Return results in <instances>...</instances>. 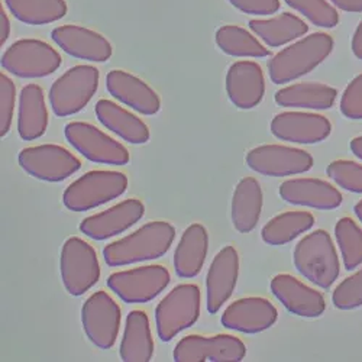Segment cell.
<instances>
[{
	"mask_svg": "<svg viewBox=\"0 0 362 362\" xmlns=\"http://www.w3.org/2000/svg\"><path fill=\"white\" fill-rule=\"evenodd\" d=\"M52 41L69 55L92 63H106L113 54L112 44L99 33L78 25L52 29Z\"/></svg>",
	"mask_w": 362,
	"mask_h": 362,
	"instance_id": "18",
	"label": "cell"
},
{
	"mask_svg": "<svg viewBox=\"0 0 362 362\" xmlns=\"http://www.w3.org/2000/svg\"><path fill=\"white\" fill-rule=\"evenodd\" d=\"M120 308L105 291L90 296L81 308L83 330L88 341L100 349H110L117 341L120 329Z\"/></svg>",
	"mask_w": 362,
	"mask_h": 362,
	"instance_id": "12",
	"label": "cell"
},
{
	"mask_svg": "<svg viewBox=\"0 0 362 362\" xmlns=\"http://www.w3.org/2000/svg\"><path fill=\"white\" fill-rule=\"evenodd\" d=\"M335 236L345 268H358L362 264V229L351 218H342L335 225Z\"/></svg>",
	"mask_w": 362,
	"mask_h": 362,
	"instance_id": "34",
	"label": "cell"
},
{
	"mask_svg": "<svg viewBox=\"0 0 362 362\" xmlns=\"http://www.w3.org/2000/svg\"><path fill=\"white\" fill-rule=\"evenodd\" d=\"M119 355L125 362H148L153 359L154 339L145 312L134 310L128 315Z\"/></svg>",
	"mask_w": 362,
	"mask_h": 362,
	"instance_id": "30",
	"label": "cell"
},
{
	"mask_svg": "<svg viewBox=\"0 0 362 362\" xmlns=\"http://www.w3.org/2000/svg\"><path fill=\"white\" fill-rule=\"evenodd\" d=\"M226 93L239 109L248 110L258 106L265 93L262 69L254 62L233 63L226 74Z\"/></svg>",
	"mask_w": 362,
	"mask_h": 362,
	"instance_id": "23",
	"label": "cell"
},
{
	"mask_svg": "<svg viewBox=\"0 0 362 362\" xmlns=\"http://www.w3.org/2000/svg\"><path fill=\"white\" fill-rule=\"evenodd\" d=\"M284 2L319 28L330 29L339 23L337 8L332 6L327 0H284Z\"/></svg>",
	"mask_w": 362,
	"mask_h": 362,
	"instance_id": "35",
	"label": "cell"
},
{
	"mask_svg": "<svg viewBox=\"0 0 362 362\" xmlns=\"http://www.w3.org/2000/svg\"><path fill=\"white\" fill-rule=\"evenodd\" d=\"M341 112L348 119H362V74L356 76L344 90L341 103Z\"/></svg>",
	"mask_w": 362,
	"mask_h": 362,
	"instance_id": "39",
	"label": "cell"
},
{
	"mask_svg": "<svg viewBox=\"0 0 362 362\" xmlns=\"http://www.w3.org/2000/svg\"><path fill=\"white\" fill-rule=\"evenodd\" d=\"M280 196L290 204L334 210L342 204L341 192L322 178H290L280 186Z\"/></svg>",
	"mask_w": 362,
	"mask_h": 362,
	"instance_id": "22",
	"label": "cell"
},
{
	"mask_svg": "<svg viewBox=\"0 0 362 362\" xmlns=\"http://www.w3.org/2000/svg\"><path fill=\"white\" fill-rule=\"evenodd\" d=\"M18 161L26 174L48 183L64 181L81 168L80 160L69 149L57 144L23 148Z\"/></svg>",
	"mask_w": 362,
	"mask_h": 362,
	"instance_id": "10",
	"label": "cell"
},
{
	"mask_svg": "<svg viewBox=\"0 0 362 362\" xmlns=\"http://www.w3.org/2000/svg\"><path fill=\"white\" fill-rule=\"evenodd\" d=\"M99 122L110 132L134 145L149 141V129L144 120L115 102L100 99L95 107Z\"/></svg>",
	"mask_w": 362,
	"mask_h": 362,
	"instance_id": "26",
	"label": "cell"
},
{
	"mask_svg": "<svg viewBox=\"0 0 362 362\" xmlns=\"http://www.w3.org/2000/svg\"><path fill=\"white\" fill-rule=\"evenodd\" d=\"M170 271L163 265H145L117 271L107 279V287L128 305L148 303L170 284Z\"/></svg>",
	"mask_w": 362,
	"mask_h": 362,
	"instance_id": "9",
	"label": "cell"
},
{
	"mask_svg": "<svg viewBox=\"0 0 362 362\" xmlns=\"http://www.w3.org/2000/svg\"><path fill=\"white\" fill-rule=\"evenodd\" d=\"M279 312L264 297H245L230 303L222 315L223 327L240 334L255 335L269 329L277 322Z\"/></svg>",
	"mask_w": 362,
	"mask_h": 362,
	"instance_id": "16",
	"label": "cell"
},
{
	"mask_svg": "<svg viewBox=\"0 0 362 362\" xmlns=\"http://www.w3.org/2000/svg\"><path fill=\"white\" fill-rule=\"evenodd\" d=\"M351 151L356 158L362 161V136H356L351 141Z\"/></svg>",
	"mask_w": 362,
	"mask_h": 362,
	"instance_id": "44",
	"label": "cell"
},
{
	"mask_svg": "<svg viewBox=\"0 0 362 362\" xmlns=\"http://www.w3.org/2000/svg\"><path fill=\"white\" fill-rule=\"evenodd\" d=\"M106 88L113 99L141 115L153 116L161 109V99L156 90L128 71L112 70L107 73Z\"/></svg>",
	"mask_w": 362,
	"mask_h": 362,
	"instance_id": "20",
	"label": "cell"
},
{
	"mask_svg": "<svg viewBox=\"0 0 362 362\" xmlns=\"http://www.w3.org/2000/svg\"><path fill=\"white\" fill-rule=\"evenodd\" d=\"M273 135L281 141L312 145L329 138L332 132L330 120L317 113L284 112L274 116L269 127Z\"/></svg>",
	"mask_w": 362,
	"mask_h": 362,
	"instance_id": "15",
	"label": "cell"
},
{
	"mask_svg": "<svg viewBox=\"0 0 362 362\" xmlns=\"http://www.w3.org/2000/svg\"><path fill=\"white\" fill-rule=\"evenodd\" d=\"M202 293L196 284L175 286L156 309L157 335L163 342L173 341L180 332L192 327L200 316Z\"/></svg>",
	"mask_w": 362,
	"mask_h": 362,
	"instance_id": "5",
	"label": "cell"
},
{
	"mask_svg": "<svg viewBox=\"0 0 362 362\" xmlns=\"http://www.w3.org/2000/svg\"><path fill=\"white\" fill-rule=\"evenodd\" d=\"M326 173L339 187L352 193H362V164L348 160H337L327 165Z\"/></svg>",
	"mask_w": 362,
	"mask_h": 362,
	"instance_id": "36",
	"label": "cell"
},
{
	"mask_svg": "<svg viewBox=\"0 0 362 362\" xmlns=\"http://www.w3.org/2000/svg\"><path fill=\"white\" fill-rule=\"evenodd\" d=\"M127 189L128 177L124 173L93 170L66 189L63 203L71 212H87L122 196Z\"/></svg>",
	"mask_w": 362,
	"mask_h": 362,
	"instance_id": "4",
	"label": "cell"
},
{
	"mask_svg": "<svg viewBox=\"0 0 362 362\" xmlns=\"http://www.w3.org/2000/svg\"><path fill=\"white\" fill-rule=\"evenodd\" d=\"M315 216L305 210H291L274 216L261 230V238L268 245H286L300 235L310 230Z\"/></svg>",
	"mask_w": 362,
	"mask_h": 362,
	"instance_id": "31",
	"label": "cell"
},
{
	"mask_svg": "<svg viewBox=\"0 0 362 362\" xmlns=\"http://www.w3.org/2000/svg\"><path fill=\"white\" fill-rule=\"evenodd\" d=\"M67 142L92 163L107 165H127L129 151L119 141L110 138L92 124L70 122L64 128Z\"/></svg>",
	"mask_w": 362,
	"mask_h": 362,
	"instance_id": "11",
	"label": "cell"
},
{
	"mask_svg": "<svg viewBox=\"0 0 362 362\" xmlns=\"http://www.w3.org/2000/svg\"><path fill=\"white\" fill-rule=\"evenodd\" d=\"M209 251V233L200 223L190 225L174 252V269L180 279H194L200 274Z\"/></svg>",
	"mask_w": 362,
	"mask_h": 362,
	"instance_id": "24",
	"label": "cell"
},
{
	"mask_svg": "<svg viewBox=\"0 0 362 362\" xmlns=\"http://www.w3.org/2000/svg\"><path fill=\"white\" fill-rule=\"evenodd\" d=\"M245 160L252 171L269 177H288L306 173L312 170L315 163L308 151L277 144L252 148Z\"/></svg>",
	"mask_w": 362,
	"mask_h": 362,
	"instance_id": "13",
	"label": "cell"
},
{
	"mask_svg": "<svg viewBox=\"0 0 362 362\" xmlns=\"http://www.w3.org/2000/svg\"><path fill=\"white\" fill-rule=\"evenodd\" d=\"M247 355L245 344L232 335H189L181 339L173 352L175 362H238Z\"/></svg>",
	"mask_w": 362,
	"mask_h": 362,
	"instance_id": "14",
	"label": "cell"
},
{
	"mask_svg": "<svg viewBox=\"0 0 362 362\" xmlns=\"http://www.w3.org/2000/svg\"><path fill=\"white\" fill-rule=\"evenodd\" d=\"M250 29L267 47L279 48L305 37L309 25L294 13L284 12L268 19H251Z\"/></svg>",
	"mask_w": 362,
	"mask_h": 362,
	"instance_id": "29",
	"label": "cell"
},
{
	"mask_svg": "<svg viewBox=\"0 0 362 362\" xmlns=\"http://www.w3.org/2000/svg\"><path fill=\"white\" fill-rule=\"evenodd\" d=\"M330 4L337 9L351 13L362 12V0H330Z\"/></svg>",
	"mask_w": 362,
	"mask_h": 362,
	"instance_id": "41",
	"label": "cell"
},
{
	"mask_svg": "<svg viewBox=\"0 0 362 362\" xmlns=\"http://www.w3.org/2000/svg\"><path fill=\"white\" fill-rule=\"evenodd\" d=\"M351 48L352 52L356 58L362 59V21L359 22V25L355 29V34L352 37V42H351Z\"/></svg>",
	"mask_w": 362,
	"mask_h": 362,
	"instance_id": "43",
	"label": "cell"
},
{
	"mask_svg": "<svg viewBox=\"0 0 362 362\" xmlns=\"http://www.w3.org/2000/svg\"><path fill=\"white\" fill-rule=\"evenodd\" d=\"M145 215V206L138 199H127L100 214L86 218L80 232L95 240H106L138 223Z\"/></svg>",
	"mask_w": 362,
	"mask_h": 362,
	"instance_id": "17",
	"label": "cell"
},
{
	"mask_svg": "<svg viewBox=\"0 0 362 362\" xmlns=\"http://www.w3.org/2000/svg\"><path fill=\"white\" fill-rule=\"evenodd\" d=\"M354 212H355L356 218L362 222V200H359V202L355 204V207H354Z\"/></svg>",
	"mask_w": 362,
	"mask_h": 362,
	"instance_id": "45",
	"label": "cell"
},
{
	"mask_svg": "<svg viewBox=\"0 0 362 362\" xmlns=\"http://www.w3.org/2000/svg\"><path fill=\"white\" fill-rule=\"evenodd\" d=\"M334 38L315 33L286 47L268 62L269 78L274 84H286L313 71L334 51Z\"/></svg>",
	"mask_w": 362,
	"mask_h": 362,
	"instance_id": "2",
	"label": "cell"
},
{
	"mask_svg": "<svg viewBox=\"0 0 362 362\" xmlns=\"http://www.w3.org/2000/svg\"><path fill=\"white\" fill-rule=\"evenodd\" d=\"M59 273L69 294L83 296L100 279L102 271L96 250L81 238H69L62 248Z\"/></svg>",
	"mask_w": 362,
	"mask_h": 362,
	"instance_id": "7",
	"label": "cell"
},
{
	"mask_svg": "<svg viewBox=\"0 0 362 362\" xmlns=\"http://www.w3.org/2000/svg\"><path fill=\"white\" fill-rule=\"evenodd\" d=\"M215 38L221 51L232 57L264 58L269 55V49L243 26L223 25L216 31Z\"/></svg>",
	"mask_w": 362,
	"mask_h": 362,
	"instance_id": "33",
	"label": "cell"
},
{
	"mask_svg": "<svg viewBox=\"0 0 362 362\" xmlns=\"http://www.w3.org/2000/svg\"><path fill=\"white\" fill-rule=\"evenodd\" d=\"M293 261L301 276L323 290L334 286L341 273L334 240L323 229L310 232L298 240L293 252Z\"/></svg>",
	"mask_w": 362,
	"mask_h": 362,
	"instance_id": "3",
	"label": "cell"
},
{
	"mask_svg": "<svg viewBox=\"0 0 362 362\" xmlns=\"http://www.w3.org/2000/svg\"><path fill=\"white\" fill-rule=\"evenodd\" d=\"M269 286L290 313L301 317H319L325 313L326 301L323 294L298 279L290 274H277Z\"/></svg>",
	"mask_w": 362,
	"mask_h": 362,
	"instance_id": "21",
	"label": "cell"
},
{
	"mask_svg": "<svg viewBox=\"0 0 362 362\" xmlns=\"http://www.w3.org/2000/svg\"><path fill=\"white\" fill-rule=\"evenodd\" d=\"M48 128V109L44 90L38 84H26L19 95L18 134L23 141L41 138Z\"/></svg>",
	"mask_w": 362,
	"mask_h": 362,
	"instance_id": "25",
	"label": "cell"
},
{
	"mask_svg": "<svg viewBox=\"0 0 362 362\" xmlns=\"http://www.w3.org/2000/svg\"><path fill=\"white\" fill-rule=\"evenodd\" d=\"M11 13L26 25H47L67 15L66 0H5Z\"/></svg>",
	"mask_w": 362,
	"mask_h": 362,
	"instance_id": "32",
	"label": "cell"
},
{
	"mask_svg": "<svg viewBox=\"0 0 362 362\" xmlns=\"http://www.w3.org/2000/svg\"><path fill=\"white\" fill-rule=\"evenodd\" d=\"M175 238V229L165 221L144 225L131 235L115 240L103 248V258L109 267H125L153 261L165 255Z\"/></svg>",
	"mask_w": 362,
	"mask_h": 362,
	"instance_id": "1",
	"label": "cell"
},
{
	"mask_svg": "<svg viewBox=\"0 0 362 362\" xmlns=\"http://www.w3.org/2000/svg\"><path fill=\"white\" fill-rule=\"evenodd\" d=\"M228 2L247 15L269 16L280 11V0H228Z\"/></svg>",
	"mask_w": 362,
	"mask_h": 362,
	"instance_id": "40",
	"label": "cell"
},
{
	"mask_svg": "<svg viewBox=\"0 0 362 362\" xmlns=\"http://www.w3.org/2000/svg\"><path fill=\"white\" fill-rule=\"evenodd\" d=\"M338 98L337 88L323 83H296L276 93L279 106L309 110H327L335 105Z\"/></svg>",
	"mask_w": 362,
	"mask_h": 362,
	"instance_id": "28",
	"label": "cell"
},
{
	"mask_svg": "<svg viewBox=\"0 0 362 362\" xmlns=\"http://www.w3.org/2000/svg\"><path fill=\"white\" fill-rule=\"evenodd\" d=\"M16 86L4 71L0 73V136H6L13 122Z\"/></svg>",
	"mask_w": 362,
	"mask_h": 362,
	"instance_id": "38",
	"label": "cell"
},
{
	"mask_svg": "<svg viewBox=\"0 0 362 362\" xmlns=\"http://www.w3.org/2000/svg\"><path fill=\"white\" fill-rule=\"evenodd\" d=\"M9 34H11V21L2 6V9H0V45L4 47L6 44Z\"/></svg>",
	"mask_w": 362,
	"mask_h": 362,
	"instance_id": "42",
	"label": "cell"
},
{
	"mask_svg": "<svg viewBox=\"0 0 362 362\" xmlns=\"http://www.w3.org/2000/svg\"><path fill=\"white\" fill-rule=\"evenodd\" d=\"M239 277V255L233 247L222 248L214 258L206 277V306L216 315L233 294Z\"/></svg>",
	"mask_w": 362,
	"mask_h": 362,
	"instance_id": "19",
	"label": "cell"
},
{
	"mask_svg": "<svg viewBox=\"0 0 362 362\" xmlns=\"http://www.w3.org/2000/svg\"><path fill=\"white\" fill-rule=\"evenodd\" d=\"M100 73L93 66H74L58 77L49 88V105L55 116L67 117L81 112L93 99Z\"/></svg>",
	"mask_w": 362,
	"mask_h": 362,
	"instance_id": "6",
	"label": "cell"
},
{
	"mask_svg": "<svg viewBox=\"0 0 362 362\" xmlns=\"http://www.w3.org/2000/svg\"><path fill=\"white\" fill-rule=\"evenodd\" d=\"M332 301L339 310H352L362 306V268L334 290Z\"/></svg>",
	"mask_w": 362,
	"mask_h": 362,
	"instance_id": "37",
	"label": "cell"
},
{
	"mask_svg": "<svg viewBox=\"0 0 362 362\" xmlns=\"http://www.w3.org/2000/svg\"><path fill=\"white\" fill-rule=\"evenodd\" d=\"M264 204L262 189L254 177H244L232 197V223L240 233H250L258 225Z\"/></svg>",
	"mask_w": 362,
	"mask_h": 362,
	"instance_id": "27",
	"label": "cell"
},
{
	"mask_svg": "<svg viewBox=\"0 0 362 362\" xmlns=\"http://www.w3.org/2000/svg\"><path fill=\"white\" fill-rule=\"evenodd\" d=\"M2 69L21 78H42L55 73L63 58L41 40H19L2 55Z\"/></svg>",
	"mask_w": 362,
	"mask_h": 362,
	"instance_id": "8",
	"label": "cell"
}]
</instances>
